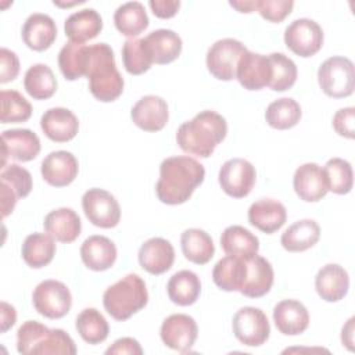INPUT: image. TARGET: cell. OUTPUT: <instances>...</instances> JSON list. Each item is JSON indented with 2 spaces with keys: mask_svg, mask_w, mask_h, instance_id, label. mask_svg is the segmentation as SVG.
Listing matches in <instances>:
<instances>
[{
  "mask_svg": "<svg viewBox=\"0 0 355 355\" xmlns=\"http://www.w3.org/2000/svg\"><path fill=\"white\" fill-rule=\"evenodd\" d=\"M130 116L133 123L146 132H158L168 122L169 111L166 101L154 94L141 97L132 108Z\"/></svg>",
  "mask_w": 355,
  "mask_h": 355,
  "instance_id": "obj_14",
  "label": "cell"
},
{
  "mask_svg": "<svg viewBox=\"0 0 355 355\" xmlns=\"http://www.w3.org/2000/svg\"><path fill=\"white\" fill-rule=\"evenodd\" d=\"M220 247L227 255L251 258L259 250V240L248 229L240 225L226 227L220 236Z\"/></svg>",
  "mask_w": 355,
  "mask_h": 355,
  "instance_id": "obj_30",
  "label": "cell"
},
{
  "mask_svg": "<svg viewBox=\"0 0 355 355\" xmlns=\"http://www.w3.org/2000/svg\"><path fill=\"white\" fill-rule=\"evenodd\" d=\"M114 24L123 36L133 39L147 29L148 15L141 3L128 1L116 8L114 14Z\"/></svg>",
  "mask_w": 355,
  "mask_h": 355,
  "instance_id": "obj_35",
  "label": "cell"
},
{
  "mask_svg": "<svg viewBox=\"0 0 355 355\" xmlns=\"http://www.w3.org/2000/svg\"><path fill=\"white\" fill-rule=\"evenodd\" d=\"M40 128L46 137L57 143L72 140L79 130L76 115L68 108L55 107L47 110L40 118Z\"/></svg>",
  "mask_w": 355,
  "mask_h": 355,
  "instance_id": "obj_19",
  "label": "cell"
},
{
  "mask_svg": "<svg viewBox=\"0 0 355 355\" xmlns=\"http://www.w3.org/2000/svg\"><path fill=\"white\" fill-rule=\"evenodd\" d=\"M50 329L37 320H26L17 331V349L22 355H32L44 340Z\"/></svg>",
  "mask_w": 355,
  "mask_h": 355,
  "instance_id": "obj_45",
  "label": "cell"
},
{
  "mask_svg": "<svg viewBox=\"0 0 355 355\" xmlns=\"http://www.w3.org/2000/svg\"><path fill=\"white\" fill-rule=\"evenodd\" d=\"M87 46L68 42L58 53V67L68 80H76L85 76Z\"/></svg>",
  "mask_w": 355,
  "mask_h": 355,
  "instance_id": "obj_40",
  "label": "cell"
},
{
  "mask_svg": "<svg viewBox=\"0 0 355 355\" xmlns=\"http://www.w3.org/2000/svg\"><path fill=\"white\" fill-rule=\"evenodd\" d=\"M153 57V62L165 65L175 61L182 51L180 36L171 29H157L144 37Z\"/></svg>",
  "mask_w": 355,
  "mask_h": 355,
  "instance_id": "obj_29",
  "label": "cell"
},
{
  "mask_svg": "<svg viewBox=\"0 0 355 355\" xmlns=\"http://www.w3.org/2000/svg\"><path fill=\"white\" fill-rule=\"evenodd\" d=\"M3 140V165L7 158L28 162L35 159L40 153V140L29 129H10L1 135Z\"/></svg>",
  "mask_w": 355,
  "mask_h": 355,
  "instance_id": "obj_15",
  "label": "cell"
},
{
  "mask_svg": "<svg viewBox=\"0 0 355 355\" xmlns=\"http://www.w3.org/2000/svg\"><path fill=\"white\" fill-rule=\"evenodd\" d=\"M247 51L245 46L232 37L216 40L207 53V68L219 80L236 79V71L241 55Z\"/></svg>",
  "mask_w": 355,
  "mask_h": 355,
  "instance_id": "obj_7",
  "label": "cell"
},
{
  "mask_svg": "<svg viewBox=\"0 0 355 355\" xmlns=\"http://www.w3.org/2000/svg\"><path fill=\"white\" fill-rule=\"evenodd\" d=\"M245 262L247 277L240 293L248 298L263 297L269 293L273 284V268L270 262L257 254L251 258H247Z\"/></svg>",
  "mask_w": 355,
  "mask_h": 355,
  "instance_id": "obj_26",
  "label": "cell"
},
{
  "mask_svg": "<svg viewBox=\"0 0 355 355\" xmlns=\"http://www.w3.org/2000/svg\"><path fill=\"white\" fill-rule=\"evenodd\" d=\"M85 76L94 98L103 103L116 100L123 92V78L116 69L112 49L107 43L87 46Z\"/></svg>",
  "mask_w": 355,
  "mask_h": 355,
  "instance_id": "obj_3",
  "label": "cell"
},
{
  "mask_svg": "<svg viewBox=\"0 0 355 355\" xmlns=\"http://www.w3.org/2000/svg\"><path fill=\"white\" fill-rule=\"evenodd\" d=\"M148 6L155 17L168 19L176 15V12L180 8V1L179 0H150Z\"/></svg>",
  "mask_w": 355,
  "mask_h": 355,
  "instance_id": "obj_50",
  "label": "cell"
},
{
  "mask_svg": "<svg viewBox=\"0 0 355 355\" xmlns=\"http://www.w3.org/2000/svg\"><path fill=\"white\" fill-rule=\"evenodd\" d=\"M247 277L244 258L227 255L216 262L212 270L214 283L223 291H240Z\"/></svg>",
  "mask_w": 355,
  "mask_h": 355,
  "instance_id": "obj_28",
  "label": "cell"
},
{
  "mask_svg": "<svg viewBox=\"0 0 355 355\" xmlns=\"http://www.w3.org/2000/svg\"><path fill=\"white\" fill-rule=\"evenodd\" d=\"M47 354H62L75 355L76 345L71 336L61 329H50L44 340L35 348L32 355H47Z\"/></svg>",
  "mask_w": 355,
  "mask_h": 355,
  "instance_id": "obj_46",
  "label": "cell"
},
{
  "mask_svg": "<svg viewBox=\"0 0 355 355\" xmlns=\"http://www.w3.org/2000/svg\"><path fill=\"white\" fill-rule=\"evenodd\" d=\"M226 119L215 111L205 110L179 126L176 141L184 153L208 158L212 155L215 147L226 137Z\"/></svg>",
  "mask_w": 355,
  "mask_h": 355,
  "instance_id": "obj_2",
  "label": "cell"
},
{
  "mask_svg": "<svg viewBox=\"0 0 355 355\" xmlns=\"http://www.w3.org/2000/svg\"><path fill=\"white\" fill-rule=\"evenodd\" d=\"M175 261L173 245L162 239L153 237L144 241L139 250L140 266L151 275H162L169 270Z\"/></svg>",
  "mask_w": 355,
  "mask_h": 355,
  "instance_id": "obj_18",
  "label": "cell"
},
{
  "mask_svg": "<svg viewBox=\"0 0 355 355\" xmlns=\"http://www.w3.org/2000/svg\"><path fill=\"white\" fill-rule=\"evenodd\" d=\"M82 208L89 222L97 227L111 229L119 223L121 207L107 190L89 189L82 197Z\"/></svg>",
  "mask_w": 355,
  "mask_h": 355,
  "instance_id": "obj_9",
  "label": "cell"
},
{
  "mask_svg": "<svg viewBox=\"0 0 355 355\" xmlns=\"http://www.w3.org/2000/svg\"><path fill=\"white\" fill-rule=\"evenodd\" d=\"M57 37V26L54 19L42 12L31 14L22 26L24 43L35 51L47 50Z\"/></svg>",
  "mask_w": 355,
  "mask_h": 355,
  "instance_id": "obj_23",
  "label": "cell"
},
{
  "mask_svg": "<svg viewBox=\"0 0 355 355\" xmlns=\"http://www.w3.org/2000/svg\"><path fill=\"white\" fill-rule=\"evenodd\" d=\"M284 43L294 54L312 57L323 46V29L313 19H295L284 31Z\"/></svg>",
  "mask_w": 355,
  "mask_h": 355,
  "instance_id": "obj_10",
  "label": "cell"
},
{
  "mask_svg": "<svg viewBox=\"0 0 355 355\" xmlns=\"http://www.w3.org/2000/svg\"><path fill=\"white\" fill-rule=\"evenodd\" d=\"M354 320L355 319L351 318L341 331V341L349 351H352V344H354Z\"/></svg>",
  "mask_w": 355,
  "mask_h": 355,
  "instance_id": "obj_53",
  "label": "cell"
},
{
  "mask_svg": "<svg viewBox=\"0 0 355 355\" xmlns=\"http://www.w3.org/2000/svg\"><path fill=\"white\" fill-rule=\"evenodd\" d=\"M294 7L291 0H257V11L270 22H282Z\"/></svg>",
  "mask_w": 355,
  "mask_h": 355,
  "instance_id": "obj_47",
  "label": "cell"
},
{
  "mask_svg": "<svg viewBox=\"0 0 355 355\" xmlns=\"http://www.w3.org/2000/svg\"><path fill=\"white\" fill-rule=\"evenodd\" d=\"M318 82L322 92L333 98L348 97L355 89L354 62L341 55L323 61L318 69Z\"/></svg>",
  "mask_w": 355,
  "mask_h": 355,
  "instance_id": "obj_5",
  "label": "cell"
},
{
  "mask_svg": "<svg viewBox=\"0 0 355 355\" xmlns=\"http://www.w3.org/2000/svg\"><path fill=\"white\" fill-rule=\"evenodd\" d=\"M255 178L257 172L254 165L244 158L227 159L220 166L218 175L222 190L233 198L248 196L255 184Z\"/></svg>",
  "mask_w": 355,
  "mask_h": 355,
  "instance_id": "obj_11",
  "label": "cell"
},
{
  "mask_svg": "<svg viewBox=\"0 0 355 355\" xmlns=\"http://www.w3.org/2000/svg\"><path fill=\"white\" fill-rule=\"evenodd\" d=\"M236 79L247 90H261L269 86L272 65L268 55L245 51L237 65Z\"/></svg>",
  "mask_w": 355,
  "mask_h": 355,
  "instance_id": "obj_13",
  "label": "cell"
},
{
  "mask_svg": "<svg viewBox=\"0 0 355 355\" xmlns=\"http://www.w3.org/2000/svg\"><path fill=\"white\" fill-rule=\"evenodd\" d=\"M315 288L322 300L327 302H337L348 293L349 276L338 263H327L316 273Z\"/></svg>",
  "mask_w": 355,
  "mask_h": 355,
  "instance_id": "obj_20",
  "label": "cell"
},
{
  "mask_svg": "<svg viewBox=\"0 0 355 355\" xmlns=\"http://www.w3.org/2000/svg\"><path fill=\"white\" fill-rule=\"evenodd\" d=\"M286 207L277 200L262 198L251 204L248 209V222L266 234L277 232L286 223Z\"/></svg>",
  "mask_w": 355,
  "mask_h": 355,
  "instance_id": "obj_24",
  "label": "cell"
},
{
  "mask_svg": "<svg viewBox=\"0 0 355 355\" xmlns=\"http://www.w3.org/2000/svg\"><path fill=\"white\" fill-rule=\"evenodd\" d=\"M180 245L184 258L196 265H204L209 262L215 254V247L211 236L197 227L186 229L182 233Z\"/></svg>",
  "mask_w": 355,
  "mask_h": 355,
  "instance_id": "obj_33",
  "label": "cell"
},
{
  "mask_svg": "<svg viewBox=\"0 0 355 355\" xmlns=\"http://www.w3.org/2000/svg\"><path fill=\"white\" fill-rule=\"evenodd\" d=\"M44 232L60 243L75 241L82 230L79 215L72 208H58L49 212L43 222Z\"/></svg>",
  "mask_w": 355,
  "mask_h": 355,
  "instance_id": "obj_25",
  "label": "cell"
},
{
  "mask_svg": "<svg viewBox=\"0 0 355 355\" xmlns=\"http://www.w3.org/2000/svg\"><path fill=\"white\" fill-rule=\"evenodd\" d=\"M232 326L236 338L248 347L265 344L270 334V326L265 312L255 306L240 308L233 316Z\"/></svg>",
  "mask_w": 355,
  "mask_h": 355,
  "instance_id": "obj_8",
  "label": "cell"
},
{
  "mask_svg": "<svg viewBox=\"0 0 355 355\" xmlns=\"http://www.w3.org/2000/svg\"><path fill=\"white\" fill-rule=\"evenodd\" d=\"M354 119H355V108L354 107H345L338 110L334 116H333V128L334 130L347 139H354L355 133V126H354Z\"/></svg>",
  "mask_w": 355,
  "mask_h": 355,
  "instance_id": "obj_48",
  "label": "cell"
},
{
  "mask_svg": "<svg viewBox=\"0 0 355 355\" xmlns=\"http://www.w3.org/2000/svg\"><path fill=\"white\" fill-rule=\"evenodd\" d=\"M79 336L89 344H100L108 337V322L96 308L83 309L75 320Z\"/></svg>",
  "mask_w": 355,
  "mask_h": 355,
  "instance_id": "obj_38",
  "label": "cell"
},
{
  "mask_svg": "<svg viewBox=\"0 0 355 355\" xmlns=\"http://www.w3.org/2000/svg\"><path fill=\"white\" fill-rule=\"evenodd\" d=\"M80 258L87 269L103 272L115 263L116 247L108 237L93 234L82 243Z\"/></svg>",
  "mask_w": 355,
  "mask_h": 355,
  "instance_id": "obj_21",
  "label": "cell"
},
{
  "mask_svg": "<svg viewBox=\"0 0 355 355\" xmlns=\"http://www.w3.org/2000/svg\"><path fill=\"white\" fill-rule=\"evenodd\" d=\"M107 355L110 354H128V355H141L143 349L139 344L137 340L132 338V337H122L119 340H116L110 348H107L105 351Z\"/></svg>",
  "mask_w": 355,
  "mask_h": 355,
  "instance_id": "obj_51",
  "label": "cell"
},
{
  "mask_svg": "<svg viewBox=\"0 0 355 355\" xmlns=\"http://www.w3.org/2000/svg\"><path fill=\"white\" fill-rule=\"evenodd\" d=\"M1 98V123L25 122L32 115L31 103L17 90H3Z\"/></svg>",
  "mask_w": 355,
  "mask_h": 355,
  "instance_id": "obj_43",
  "label": "cell"
},
{
  "mask_svg": "<svg viewBox=\"0 0 355 355\" xmlns=\"http://www.w3.org/2000/svg\"><path fill=\"white\" fill-rule=\"evenodd\" d=\"M268 125L273 129L286 130L295 126L301 119L300 104L290 97H283L272 101L265 112Z\"/></svg>",
  "mask_w": 355,
  "mask_h": 355,
  "instance_id": "obj_37",
  "label": "cell"
},
{
  "mask_svg": "<svg viewBox=\"0 0 355 355\" xmlns=\"http://www.w3.org/2000/svg\"><path fill=\"white\" fill-rule=\"evenodd\" d=\"M273 322L277 330L286 336L304 333L309 326V313L305 305L297 300H283L273 309Z\"/></svg>",
  "mask_w": 355,
  "mask_h": 355,
  "instance_id": "obj_22",
  "label": "cell"
},
{
  "mask_svg": "<svg viewBox=\"0 0 355 355\" xmlns=\"http://www.w3.org/2000/svg\"><path fill=\"white\" fill-rule=\"evenodd\" d=\"M320 237V227L313 219H301L288 226L280 243L290 252H301L313 247Z\"/></svg>",
  "mask_w": 355,
  "mask_h": 355,
  "instance_id": "obj_31",
  "label": "cell"
},
{
  "mask_svg": "<svg viewBox=\"0 0 355 355\" xmlns=\"http://www.w3.org/2000/svg\"><path fill=\"white\" fill-rule=\"evenodd\" d=\"M122 61L125 69L132 75H141L150 69L153 57L144 37L128 39L123 43Z\"/></svg>",
  "mask_w": 355,
  "mask_h": 355,
  "instance_id": "obj_39",
  "label": "cell"
},
{
  "mask_svg": "<svg viewBox=\"0 0 355 355\" xmlns=\"http://www.w3.org/2000/svg\"><path fill=\"white\" fill-rule=\"evenodd\" d=\"M79 165L75 155L65 150L50 153L40 166L43 179L54 187H65L78 176Z\"/></svg>",
  "mask_w": 355,
  "mask_h": 355,
  "instance_id": "obj_16",
  "label": "cell"
},
{
  "mask_svg": "<svg viewBox=\"0 0 355 355\" xmlns=\"http://www.w3.org/2000/svg\"><path fill=\"white\" fill-rule=\"evenodd\" d=\"M293 186L297 196L306 202H316L329 191L323 168L315 162H306L297 168Z\"/></svg>",
  "mask_w": 355,
  "mask_h": 355,
  "instance_id": "obj_17",
  "label": "cell"
},
{
  "mask_svg": "<svg viewBox=\"0 0 355 355\" xmlns=\"http://www.w3.org/2000/svg\"><path fill=\"white\" fill-rule=\"evenodd\" d=\"M103 29V19L94 8H83L71 14L64 24L65 36L72 43L83 44L94 39Z\"/></svg>",
  "mask_w": 355,
  "mask_h": 355,
  "instance_id": "obj_27",
  "label": "cell"
},
{
  "mask_svg": "<svg viewBox=\"0 0 355 355\" xmlns=\"http://www.w3.org/2000/svg\"><path fill=\"white\" fill-rule=\"evenodd\" d=\"M0 184L15 193L18 198H24L32 190V175L28 169L17 164H10L3 166L0 173Z\"/></svg>",
  "mask_w": 355,
  "mask_h": 355,
  "instance_id": "obj_44",
  "label": "cell"
},
{
  "mask_svg": "<svg viewBox=\"0 0 355 355\" xmlns=\"http://www.w3.org/2000/svg\"><path fill=\"white\" fill-rule=\"evenodd\" d=\"M148 293L144 280L136 275L129 273L112 286H110L103 295V304L108 315L115 320L123 322L147 305Z\"/></svg>",
  "mask_w": 355,
  "mask_h": 355,
  "instance_id": "obj_4",
  "label": "cell"
},
{
  "mask_svg": "<svg viewBox=\"0 0 355 355\" xmlns=\"http://www.w3.org/2000/svg\"><path fill=\"white\" fill-rule=\"evenodd\" d=\"M24 87L35 100H47L57 90V79L46 64H33L25 72Z\"/></svg>",
  "mask_w": 355,
  "mask_h": 355,
  "instance_id": "obj_36",
  "label": "cell"
},
{
  "mask_svg": "<svg viewBox=\"0 0 355 355\" xmlns=\"http://www.w3.org/2000/svg\"><path fill=\"white\" fill-rule=\"evenodd\" d=\"M35 309L44 318H64L72 306V295L69 288L58 280L49 279L40 282L32 294Z\"/></svg>",
  "mask_w": 355,
  "mask_h": 355,
  "instance_id": "obj_6",
  "label": "cell"
},
{
  "mask_svg": "<svg viewBox=\"0 0 355 355\" xmlns=\"http://www.w3.org/2000/svg\"><path fill=\"white\" fill-rule=\"evenodd\" d=\"M19 72V60L17 54L6 47L0 49V83L14 80Z\"/></svg>",
  "mask_w": 355,
  "mask_h": 355,
  "instance_id": "obj_49",
  "label": "cell"
},
{
  "mask_svg": "<svg viewBox=\"0 0 355 355\" xmlns=\"http://www.w3.org/2000/svg\"><path fill=\"white\" fill-rule=\"evenodd\" d=\"M0 313H1V319H0L1 329L0 330H1V333H6L8 329H11L15 324L17 312H15V308L12 305L1 301Z\"/></svg>",
  "mask_w": 355,
  "mask_h": 355,
  "instance_id": "obj_52",
  "label": "cell"
},
{
  "mask_svg": "<svg viewBox=\"0 0 355 355\" xmlns=\"http://www.w3.org/2000/svg\"><path fill=\"white\" fill-rule=\"evenodd\" d=\"M205 178L204 166L194 158L180 155L165 158L159 165L155 193L161 202L178 205L186 202Z\"/></svg>",
  "mask_w": 355,
  "mask_h": 355,
  "instance_id": "obj_1",
  "label": "cell"
},
{
  "mask_svg": "<svg viewBox=\"0 0 355 355\" xmlns=\"http://www.w3.org/2000/svg\"><path fill=\"white\" fill-rule=\"evenodd\" d=\"M162 343L175 351L189 352L194 345L198 334L196 320L184 313H173L161 324Z\"/></svg>",
  "mask_w": 355,
  "mask_h": 355,
  "instance_id": "obj_12",
  "label": "cell"
},
{
  "mask_svg": "<svg viewBox=\"0 0 355 355\" xmlns=\"http://www.w3.org/2000/svg\"><path fill=\"white\" fill-rule=\"evenodd\" d=\"M323 172L327 190L336 194H347L351 191L354 183V173L352 166L347 159L337 157L329 159L323 168Z\"/></svg>",
  "mask_w": 355,
  "mask_h": 355,
  "instance_id": "obj_41",
  "label": "cell"
},
{
  "mask_svg": "<svg viewBox=\"0 0 355 355\" xmlns=\"http://www.w3.org/2000/svg\"><path fill=\"white\" fill-rule=\"evenodd\" d=\"M21 254L28 266L40 269L49 265L55 255L54 239L44 233H32L25 239Z\"/></svg>",
  "mask_w": 355,
  "mask_h": 355,
  "instance_id": "obj_34",
  "label": "cell"
},
{
  "mask_svg": "<svg viewBox=\"0 0 355 355\" xmlns=\"http://www.w3.org/2000/svg\"><path fill=\"white\" fill-rule=\"evenodd\" d=\"M166 291L173 304L180 306L193 305L201 293L200 277L191 270H179L171 276Z\"/></svg>",
  "mask_w": 355,
  "mask_h": 355,
  "instance_id": "obj_32",
  "label": "cell"
},
{
  "mask_svg": "<svg viewBox=\"0 0 355 355\" xmlns=\"http://www.w3.org/2000/svg\"><path fill=\"white\" fill-rule=\"evenodd\" d=\"M272 65V79L269 87L275 92H286L291 89L297 80L295 62L283 53H272L268 55Z\"/></svg>",
  "mask_w": 355,
  "mask_h": 355,
  "instance_id": "obj_42",
  "label": "cell"
},
{
  "mask_svg": "<svg viewBox=\"0 0 355 355\" xmlns=\"http://www.w3.org/2000/svg\"><path fill=\"white\" fill-rule=\"evenodd\" d=\"M229 4L236 8L239 12H254L257 11V0H251V1H229Z\"/></svg>",
  "mask_w": 355,
  "mask_h": 355,
  "instance_id": "obj_54",
  "label": "cell"
}]
</instances>
